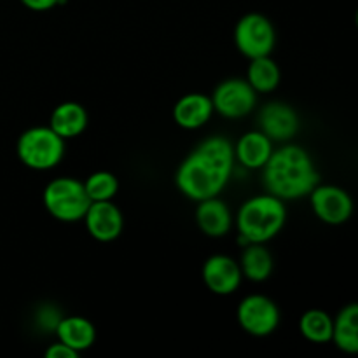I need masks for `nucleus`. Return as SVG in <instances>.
<instances>
[{"label":"nucleus","mask_w":358,"mask_h":358,"mask_svg":"<svg viewBox=\"0 0 358 358\" xmlns=\"http://www.w3.org/2000/svg\"><path fill=\"white\" fill-rule=\"evenodd\" d=\"M287 222V206L283 199L264 192L252 196L243 203L234 217L238 241L241 247L248 243H268L278 236Z\"/></svg>","instance_id":"obj_3"},{"label":"nucleus","mask_w":358,"mask_h":358,"mask_svg":"<svg viewBox=\"0 0 358 358\" xmlns=\"http://www.w3.org/2000/svg\"><path fill=\"white\" fill-rule=\"evenodd\" d=\"M79 353L72 350L70 346L63 345L62 341H56L45 350V358H77Z\"/></svg>","instance_id":"obj_24"},{"label":"nucleus","mask_w":358,"mask_h":358,"mask_svg":"<svg viewBox=\"0 0 358 358\" xmlns=\"http://www.w3.org/2000/svg\"><path fill=\"white\" fill-rule=\"evenodd\" d=\"M48 126L65 142L77 138L87 128L86 108L77 101H63L51 112Z\"/></svg>","instance_id":"obj_16"},{"label":"nucleus","mask_w":358,"mask_h":358,"mask_svg":"<svg viewBox=\"0 0 358 358\" xmlns=\"http://www.w3.org/2000/svg\"><path fill=\"white\" fill-rule=\"evenodd\" d=\"M331 341L350 355L358 352V306L355 303H350L339 311L338 317L332 318Z\"/></svg>","instance_id":"obj_18"},{"label":"nucleus","mask_w":358,"mask_h":358,"mask_svg":"<svg viewBox=\"0 0 358 358\" xmlns=\"http://www.w3.org/2000/svg\"><path fill=\"white\" fill-rule=\"evenodd\" d=\"M241 275L252 282H266L273 275L275 259L264 243H248L241 252V261L238 262Z\"/></svg>","instance_id":"obj_19"},{"label":"nucleus","mask_w":358,"mask_h":358,"mask_svg":"<svg viewBox=\"0 0 358 358\" xmlns=\"http://www.w3.org/2000/svg\"><path fill=\"white\" fill-rule=\"evenodd\" d=\"M213 112L226 119H241L250 114L257 105V93L247 79H226L213 90Z\"/></svg>","instance_id":"obj_8"},{"label":"nucleus","mask_w":358,"mask_h":358,"mask_svg":"<svg viewBox=\"0 0 358 358\" xmlns=\"http://www.w3.org/2000/svg\"><path fill=\"white\" fill-rule=\"evenodd\" d=\"M234 163L233 143L224 136H210L182 161L175 184L185 198L196 203L213 198L227 185Z\"/></svg>","instance_id":"obj_1"},{"label":"nucleus","mask_w":358,"mask_h":358,"mask_svg":"<svg viewBox=\"0 0 358 358\" xmlns=\"http://www.w3.org/2000/svg\"><path fill=\"white\" fill-rule=\"evenodd\" d=\"M16 154L30 170L45 171L58 166L65 156V140L49 126H34L17 138Z\"/></svg>","instance_id":"obj_4"},{"label":"nucleus","mask_w":358,"mask_h":358,"mask_svg":"<svg viewBox=\"0 0 358 358\" xmlns=\"http://www.w3.org/2000/svg\"><path fill=\"white\" fill-rule=\"evenodd\" d=\"M233 213L231 208L226 205V201L213 196V198H206L203 201H198V208H196V224L210 238H222L233 227Z\"/></svg>","instance_id":"obj_13"},{"label":"nucleus","mask_w":358,"mask_h":358,"mask_svg":"<svg viewBox=\"0 0 358 358\" xmlns=\"http://www.w3.org/2000/svg\"><path fill=\"white\" fill-rule=\"evenodd\" d=\"M42 203L52 219L72 224L84 219L91 199L84 191L83 182L73 177H58L44 187Z\"/></svg>","instance_id":"obj_5"},{"label":"nucleus","mask_w":358,"mask_h":358,"mask_svg":"<svg viewBox=\"0 0 358 358\" xmlns=\"http://www.w3.org/2000/svg\"><path fill=\"white\" fill-rule=\"evenodd\" d=\"M62 318V313L55 306H42L37 311V325L44 332H55Z\"/></svg>","instance_id":"obj_23"},{"label":"nucleus","mask_w":358,"mask_h":358,"mask_svg":"<svg viewBox=\"0 0 358 358\" xmlns=\"http://www.w3.org/2000/svg\"><path fill=\"white\" fill-rule=\"evenodd\" d=\"M84 184V191H86L87 198L91 201H110L119 191V180L114 173L110 171H94L91 173Z\"/></svg>","instance_id":"obj_22"},{"label":"nucleus","mask_w":358,"mask_h":358,"mask_svg":"<svg viewBox=\"0 0 358 358\" xmlns=\"http://www.w3.org/2000/svg\"><path fill=\"white\" fill-rule=\"evenodd\" d=\"M236 318L240 327L255 338L271 336L280 325V310L273 299L262 294H250L238 304Z\"/></svg>","instance_id":"obj_7"},{"label":"nucleus","mask_w":358,"mask_h":358,"mask_svg":"<svg viewBox=\"0 0 358 358\" xmlns=\"http://www.w3.org/2000/svg\"><path fill=\"white\" fill-rule=\"evenodd\" d=\"M234 44L248 59L269 56L276 45L275 24L264 14H245L234 28Z\"/></svg>","instance_id":"obj_6"},{"label":"nucleus","mask_w":358,"mask_h":358,"mask_svg":"<svg viewBox=\"0 0 358 358\" xmlns=\"http://www.w3.org/2000/svg\"><path fill=\"white\" fill-rule=\"evenodd\" d=\"M201 276L206 289L217 296L234 294L240 289L241 280H243L240 264L233 257L224 254H215L206 259L201 269Z\"/></svg>","instance_id":"obj_11"},{"label":"nucleus","mask_w":358,"mask_h":358,"mask_svg":"<svg viewBox=\"0 0 358 358\" xmlns=\"http://www.w3.org/2000/svg\"><path fill=\"white\" fill-rule=\"evenodd\" d=\"M299 115L290 105L283 101H271L264 105L259 114V128L273 142H287L299 131Z\"/></svg>","instance_id":"obj_12"},{"label":"nucleus","mask_w":358,"mask_h":358,"mask_svg":"<svg viewBox=\"0 0 358 358\" xmlns=\"http://www.w3.org/2000/svg\"><path fill=\"white\" fill-rule=\"evenodd\" d=\"M308 196L315 215L329 226H341L352 217L353 199L343 187L318 184Z\"/></svg>","instance_id":"obj_9"},{"label":"nucleus","mask_w":358,"mask_h":358,"mask_svg":"<svg viewBox=\"0 0 358 358\" xmlns=\"http://www.w3.org/2000/svg\"><path fill=\"white\" fill-rule=\"evenodd\" d=\"M299 332L304 339L315 345L331 343L332 317L324 310H308L299 320Z\"/></svg>","instance_id":"obj_21"},{"label":"nucleus","mask_w":358,"mask_h":358,"mask_svg":"<svg viewBox=\"0 0 358 358\" xmlns=\"http://www.w3.org/2000/svg\"><path fill=\"white\" fill-rule=\"evenodd\" d=\"M247 80L257 94L273 93L282 80L278 63L271 58V55L252 58L247 70Z\"/></svg>","instance_id":"obj_20"},{"label":"nucleus","mask_w":358,"mask_h":358,"mask_svg":"<svg viewBox=\"0 0 358 358\" xmlns=\"http://www.w3.org/2000/svg\"><path fill=\"white\" fill-rule=\"evenodd\" d=\"M261 170L266 192L283 201L304 198L320 184V175L308 150L292 143L273 150Z\"/></svg>","instance_id":"obj_2"},{"label":"nucleus","mask_w":358,"mask_h":358,"mask_svg":"<svg viewBox=\"0 0 358 358\" xmlns=\"http://www.w3.org/2000/svg\"><path fill=\"white\" fill-rule=\"evenodd\" d=\"M84 224L91 238L100 243H110L117 240L124 227V217L121 208L110 201H91L84 213Z\"/></svg>","instance_id":"obj_10"},{"label":"nucleus","mask_w":358,"mask_h":358,"mask_svg":"<svg viewBox=\"0 0 358 358\" xmlns=\"http://www.w3.org/2000/svg\"><path fill=\"white\" fill-rule=\"evenodd\" d=\"M55 332L58 341L76 350L77 353L90 350L96 341V327L84 317H63Z\"/></svg>","instance_id":"obj_17"},{"label":"nucleus","mask_w":358,"mask_h":358,"mask_svg":"<svg viewBox=\"0 0 358 358\" xmlns=\"http://www.w3.org/2000/svg\"><path fill=\"white\" fill-rule=\"evenodd\" d=\"M233 149L234 161L247 170H261L275 150L273 149V140L266 136L261 129L241 135L236 145H233Z\"/></svg>","instance_id":"obj_14"},{"label":"nucleus","mask_w":358,"mask_h":358,"mask_svg":"<svg viewBox=\"0 0 358 358\" xmlns=\"http://www.w3.org/2000/svg\"><path fill=\"white\" fill-rule=\"evenodd\" d=\"M63 2H65V0H21V3H23L27 9L35 10V13H45V10H51Z\"/></svg>","instance_id":"obj_25"},{"label":"nucleus","mask_w":358,"mask_h":358,"mask_svg":"<svg viewBox=\"0 0 358 358\" xmlns=\"http://www.w3.org/2000/svg\"><path fill=\"white\" fill-rule=\"evenodd\" d=\"M213 114L212 98L203 93L184 94L173 107V121L184 129H198Z\"/></svg>","instance_id":"obj_15"}]
</instances>
